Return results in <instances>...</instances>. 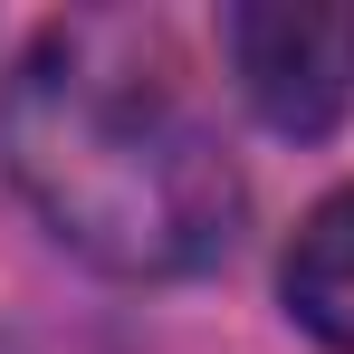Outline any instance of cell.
I'll return each instance as SVG.
<instances>
[{"label":"cell","mask_w":354,"mask_h":354,"mask_svg":"<svg viewBox=\"0 0 354 354\" xmlns=\"http://www.w3.org/2000/svg\"><path fill=\"white\" fill-rule=\"evenodd\" d=\"M0 173L106 278H201L239 239V163L182 96L173 39L124 10L48 19L0 86Z\"/></svg>","instance_id":"obj_1"},{"label":"cell","mask_w":354,"mask_h":354,"mask_svg":"<svg viewBox=\"0 0 354 354\" xmlns=\"http://www.w3.org/2000/svg\"><path fill=\"white\" fill-rule=\"evenodd\" d=\"M221 48L268 134L316 144L354 115V10L335 0H239L221 10Z\"/></svg>","instance_id":"obj_2"},{"label":"cell","mask_w":354,"mask_h":354,"mask_svg":"<svg viewBox=\"0 0 354 354\" xmlns=\"http://www.w3.org/2000/svg\"><path fill=\"white\" fill-rule=\"evenodd\" d=\"M278 288H288V316H297L326 354H354V182L326 192V201L297 221Z\"/></svg>","instance_id":"obj_3"}]
</instances>
